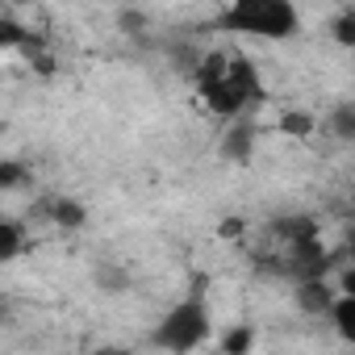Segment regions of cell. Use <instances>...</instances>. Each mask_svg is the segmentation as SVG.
I'll list each match as a JSON object with an SVG mask.
<instances>
[{
    "mask_svg": "<svg viewBox=\"0 0 355 355\" xmlns=\"http://www.w3.org/2000/svg\"><path fill=\"white\" fill-rule=\"evenodd\" d=\"M330 318H334V326H338V338H355V297L351 293H338L334 297V305H330Z\"/></svg>",
    "mask_w": 355,
    "mask_h": 355,
    "instance_id": "5",
    "label": "cell"
},
{
    "mask_svg": "<svg viewBox=\"0 0 355 355\" xmlns=\"http://www.w3.org/2000/svg\"><path fill=\"white\" fill-rule=\"evenodd\" d=\"M30 180V171H26V163H0V193H9V189H21Z\"/></svg>",
    "mask_w": 355,
    "mask_h": 355,
    "instance_id": "10",
    "label": "cell"
},
{
    "mask_svg": "<svg viewBox=\"0 0 355 355\" xmlns=\"http://www.w3.org/2000/svg\"><path fill=\"white\" fill-rule=\"evenodd\" d=\"M96 276H101V284H105V288H125V284H130V280H125V272H117L113 263H105Z\"/></svg>",
    "mask_w": 355,
    "mask_h": 355,
    "instance_id": "15",
    "label": "cell"
},
{
    "mask_svg": "<svg viewBox=\"0 0 355 355\" xmlns=\"http://www.w3.org/2000/svg\"><path fill=\"white\" fill-rule=\"evenodd\" d=\"M334 134H338V138H351V134H355V109H351V105H343V109L334 113Z\"/></svg>",
    "mask_w": 355,
    "mask_h": 355,
    "instance_id": "14",
    "label": "cell"
},
{
    "mask_svg": "<svg viewBox=\"0 0 355 355\" xmlns=\"http://www.w3.org/2000/svg\"><path fill=\"white\" fill-rule=\"evenodd\" d=\"M92 355H130V351H121V347H101V351H92Z\"/></svg>",
    "mask_w": 355,
    "mask_h": 355,
    "instance_id": "17",
    "label": "cell"
},
{
    "mask_svg": "<svg viewBox=\"0 0 355 355\" xmlns=\"http://www.w3.org/2000/svg\"><path fill=\"white\" fill-rule=\"evenodd\" d=\"M251 347H255V330H251V326H234V330H226V338H222V351H226V355H251Z\"/></svg>",
    "mask_w": 355,
    "mask_h": 355,
    "instance_id": "9",
    "label": "cell"
},
{
    "mask_svg": "<svg viewBox=\"0 0 355 355\" xmlns=\"http://www.w3.org/2000/svg\"><path fill=\"white\" fill-rule=\"evenodd\" d=\"M280 130L293 134V138H305V134H313V117L309 113H284L280 117Z\"/></svg>",
    "mask_w": 355,
    "mask_h": 355,
    "instance_id": "11",
    "label": "cell"
},
{
    "mask_svg": "<svg viewBox=\"0 0 355 355\" xmlns=\"http://www.w3.org/2000/svg\"><path fill=\"white\" fill-rule=\"evenodd\" d=\"M334 34H338V42H343V46H351V42H355V9H347V13L334 21Z\"/></svg>",
    "mask_w": 355,
    "mask_h": 355,
    "instance_id": "13",
    "label": "cell"
},
{
    "mask_svg": "<svg viewBox=\"0 0 355 355\" xmlns=\"http://www.w3.org/2000/svg\"><path fill=\"white\" fill-rule=\"evenodd\" d=\"M239 230H243V222H226V226H222L226 239H239Z\"/></svg>",
    "mask_w": 355,
    "mask_h": 355,
    "instance_id": "16",
    "label": "cell"
},
{
    "mask_svg": "<svg viewBox=\"0 0 355 355\" xmlns=\"http://www.w3.org/2000/svg\"><path fill=\"white\" fill-rule=\"evenodd\" d=\"M334 297H338V293H334L326 280H301V284H297V301H301L305 313H330Z\"/></svg>",
    "mask_w": 355,
    "mask_h": 355,
    "instance_id": "4",
    "label": "cell"
},
{
    "mask_svg": "<svg viewBox=\"0 0 355 355\" xmlns=\"http://www.w3.org/2000/svg\"><path fill=\"white\" fill-rule=\"evenodd\" d=\"M193 76H197V88L209 101V109L222 113V117H239L243 109L263 101L259 71L251 67V59H243L234 51H209L193 67Z\"/></svg>",
    "mask_w": 355,
    "mask_h": 355,
    "instance_id": "1",
    "label": "cell"
},
{
    "mask_svg": "<svg viewBox=\"0 0 355 355\" xmlns=\"http://www.w3.org/2000/svg\"><path fill=\"white\" fill-rule=\"evenodd\" d=\"M301 26L288 0H239L218 17V30L230 34H255V38H293Z\"/></svg>",
    "mask_w": 355,
    "mask_h": 355,
    "instance_id": "2",
    "label": "cell"
},
{
    "mask_svg": "<svg viewBox=\"0 0 355 355\" xmlns=\"http://www.w3.org/2000/svg\"><path fill=\"white\" fill-rule=\"evenodd\" d=\"M155 347L171 351V355H184V351H197L205 338H209V309L201 297H189L180 305H171L163 313V322L155 326Z\"/></svg>",
    "mask_w": 355,
    "mask_h": 355,
    "instance_id": "3",
    "label": "cell"
},
{
    "mask_svg": "<svg viewBox=\"0 0 355 355\" xmlns=\"http://www.w3.org/2000/svg\"><path fill=\"white\" fill-rule=\"evenodd\" d=\"M51 218H55V226H63V230H80V226L88 222V214H84L80 201H55V205H51Z\"/></svg>",
    "mask_w": 355,
    "mask_h": 355,
    "instance_id": "7",
    "label": "cell"
},
{
    "mask_svg": "<svg viewBox=\"0 0 355 355\" xmlns=\"http://www.w3.org/2000/svg\"><path fill=\"white\" fill-rule=\"evenodd\" d=\"M251 146H255V130L251 125H234L222 138V155H230V159H251Z\"/></svg>",
    "mask_w": 355,
    "mask_h": 355,
    "instance_id": "6",
    "label": "cell"
},
{
    "mask_svg": "<svg viewBox=\"0 0 355 355\" xmlns=\"http://www.w3.org/2000/svg\"><path fill=\"white\" fill-rule=\"evenodd\" d=\"M5 46H26V30L0 17V51H5Z\"/></svg>",
    "mask_w": 355,
    "mask_h": 355,
    "instance_id": "12",
    "label": "cell"
},
{
    "mask_svg": "<svg viewBox=\"0 0 355 355\" xmlns=\"http://www.w3.org/2000/svg\"><path fill=\"white\" fill-rule=\"evenodd\" d=\"M21 255V226H13L9 218H0V263H9Z\"/></svg>",
    "mask_w": 355,
    "mask_h": 355,
    "instance_id": "8",
    "label": "cell"
}]
</instances>
